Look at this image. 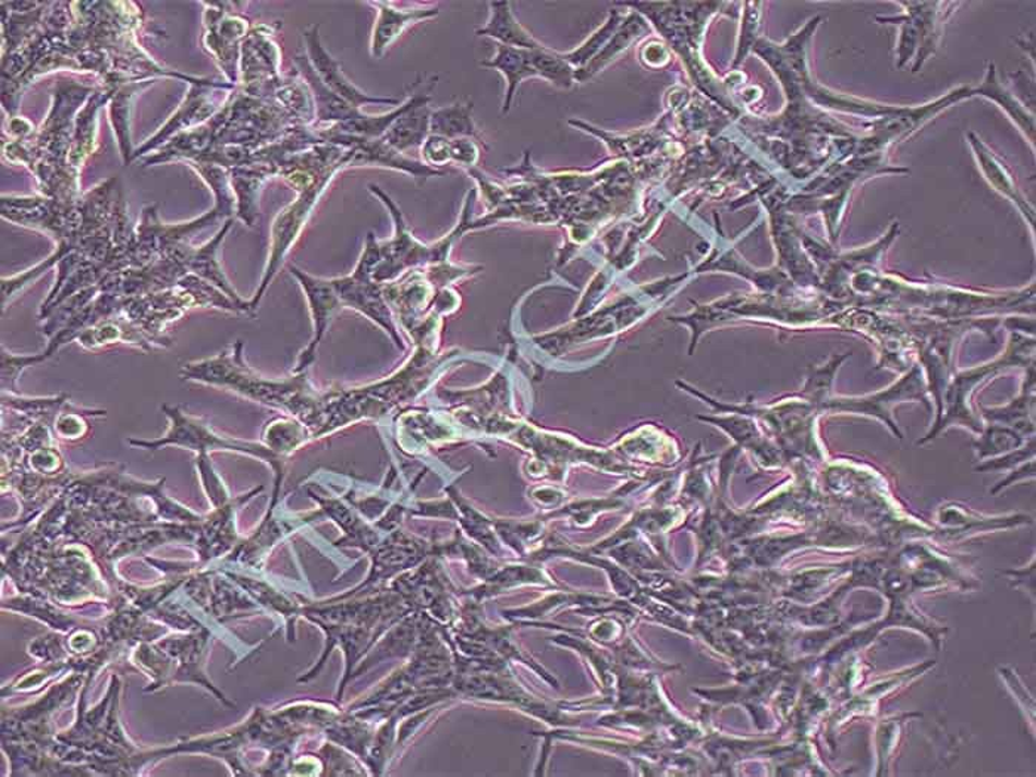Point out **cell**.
Masks as SVG:
<instances>
[{
  "label": "cell",
  "instance_id": "obj_1",
  "mask_svg": "<svg viewBox=\"0 0 1036 777\" xmlns=\"http://www.w3.org/2000/svg\"><path fill=\"white\" fill-rule=\"evenodd\" d=\"M435 84L436 81L432 78V81L427 82L425 89L419 90L423 81L418 78L415 82L414 90H412L414 102L381 138L388 147L399 153L407 151L411 148L423 146L425 139L431 135L429 125H431L432 109L429 107V99H431Z\"/></svg>",
  "mask_w": 1036,
  "mask_h": 777
},
{
  "label": "cell",
  "instance_id": "obj_2",
  "mask_svg": "<svg viewBox=\"0 0 1036 777\" xmlns=\"http://www.w3.org/2000/svg\"><path fill=\"white\" fill-rule=\"evenodd\" d=\"M369 5L377 8L378 11L373 40H370V53L374 58L386 56L391 45L415 24L439 15V8L431 5L403 8V10L390 2H373Z\"/></svg>",
  "mask_w": 1036,
  "mask_h": 777
},
{
  "label": "cell",
  "instance_id": "obj_3",
  "mask_svg": "<svg viewBox=\"0 0 1036 777\" xmlns=\"http://www.w3.org/2000/svg\"><path fill=\"white\" fill-rule=\"evenodd\" d=\"M305 37H307L309 57H312L313 64H315L317 73L320 74L321 81L328 86V89L349 102L351 107L358 110L366 105H400L399 98L370 97V95L358 89L356 85L351 84L342 72L340 63L333 60L321 47L316 27H313V32H307Z\"/></svg>",
  "mask_w": 1036,
  "mask_h": 777
},
{
  "label": "cell",
  "instance_id": "obj_4",
  "mask_svg": "<svg viewBox=\"0 0 1036 777\" xmlns=\"http://www.w3.org/2000/svg\"><path fill=\"white\" fill-rule=\"evenodd\" d=\"M292 275L300 280L301 287L307 293L309 308H312L313 321H315V338L307 350L301 354L298 366L295 367L296 374L303 372L305 367L315 359L316 347L319 345L321 338L328 328L329 321L336 316L338 309L342 307L340 300L330 280H319L309 277L298 268H291Z\"/></svg>",
  "mask_w": 1036,
  "mask_h": 777
},
{
  "label": "cell",
  "instance_id": "obj_5",
  "mask_svg": "<svg viewBox=\"0 0 1036 777\" xmlns=\"http://www.w3.org/2000/svg\"><path fill=\"white\" fill-rule=\"evenodd\" d=\"M477 33L478 36L493 37L503 47L527 49V51L544 48L514 19L508 3H492V16H490L489 23Z\"/></svg>",
  "mask_w": 1036,
  "mask_h": 777
},
{
  "label": "cell",
  "instance_id": "obj_6",
  "mask_svg": "<svg viewBox=\"0 0 1036 777\" xmlns=\"http://www.w3.org/2000/svg\"><path fill=\"white\" fill-rule=\"evenodd\" d=\"M486 68L498 69L507 78L505 110L513 101L515 89L524 78L538 76L532 63V51L503 47L499 45L497 56L492 60L483 63Z\"/></svg>",
  "mask_w": 1036,
  "mask_h": 777
},
{
  "label": "cell",
  "instance_id": "obj_7",
  "mask_svg": "<svg viewBox=\"0 0 1036 777\" xmlns=\"http://www.w3.org/2000/svg\"><path fill=\"white\" fill-rule=\"evenodd\" d=\"M472 111V102L466 101H458L455 105L432 110L431 125H429L431 135L443 136L448 139L477 136Z\"/></svg>",
  "mask_w": 1036,
  "mask_h": 777
},
{
  "label": "cell",
  "instance_id": "obj_8",
  "mask_svg": "<svg viewBox=\"0 0 1036 777\" xmlns=\"http://www.w3.org/2000/svg\"><path fill=\"white\" fill-rule=\"evenodd\" d=\"M532 63L538 76L547 78L557 86H569L572 82V70L564 57L556 56L547 48L532 51Z\"/></svg>",
  "mask_w": 1036,
  "mask_h": 777
},
{
  "label": "cell",
  "instance_id": "obj_9",
  "mask_svg": "<svg viewBox=\"0 0 1036 777\" xmlns=\"http://www.w3.org/2000/svg\"><path fill=\"white\" fill-rule=\"evenodd\" d=\"M421 155L428 167H443L451 162V139L443 136L429 135L421 146Z\"/></svg>",
  "mask_w": 1036,
  "mask_h": 777
}]
</instances>
